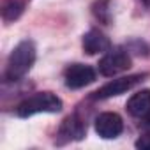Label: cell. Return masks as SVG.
<instances>
[{"label":"cell","mask_w":150,"mask_h":150,"mask_svg":"<svg viewBox=\"0 0 150 150\" xmlns=\"http://www.w3.org/2000/svg\"><path fill=\"white\" fill-rule=\"evenodd\" d=\"M35 62V44L32 41H21L11 53L7 60V69H6V78L9 81H16L23 78L25 74L32 69Z\"/></svg>","instance_id":"obj_1"},{"label":"cell","mask_w":150,"mask_h":150,"mask_svg":"<svg viewBox=\"0 0 150 150\" xmlns=\"http://www.w3.org/2000/svg\"><path fill=\"white\" fill-rule=\"evenodd\" d=\"M60 110H62V101L55 94L39 92V94H34V96L27 97L25 101H21L16 108V113L21 118H28L37 113H58Z\"/></svg>","instance_id":"obj_2"},{"label":"cell","mask_w":150,"mask_h":150,"mask_svg":"<svg viewBox=\"0 0 150 150\" xmlns=\"http://www.w3.org/2000/svg\"><path fill=\"white\" fill-rule=\"evenodd\" d=\"M131 67V57L124 48H110L99 60V72L103 76H117Z\"/></svg>","instance_id":"obj_3"},{"label":"cell","mask_w":150,"mask_h":150,"mask_svg":"<svg viewBox=\"0 0 150 150\" xmlns=\"http://www.w3.org/2000/svg\"><path fill=\"white\" fill-rule=\"evenodd\" d=\"M143 78H146V74H132V76H124L118 80H113L110 83H106L104 87H101L97 92H94V99H110L120 94H125L127 90L134 88L139 81H143Z\"/></svg>","instance_id":"obj_4"},{"label":"cell","mask_w":150,"mask_h":150,"mask_svg":"<svg viewBox=\"0 0 150 150\" xmlns=\"http://www.w3.org/2000/svg\"><path fill=\"white\" fill-rule=\"evenodd\" d=\"M64 80H65L67 88L78 90V88H83V87L96 81V71L85 64H72L65 69Z\"/></svg>","instance_id":"obj_5"},{"label":"cell","mask_w":150,"mask_h":150,"mask_svg":"<svg viewBox=\"0 0 150 150\" xmlns=\"http://www.w3.org/2000/svg\"><path fill=\"white\" fill-rule=\"evenodd\" d=\"M87 134V124L78 117V115H71L67 117L60 129H58V145H64V143H69V141H80L83 139Z\"/></svg>","instance_id":"obj_6"},{"label":"cell","mask_w":150,"mask_h":150,"mask_svg":"<svg viewBox=\"0 0 150 150\" xmlns=\"http://www.w3.org/2000/svg\"><path fill=\"white\" fill-rule=\"evenodd\" d=\"M124 131V120L117 113H101L96 118V132L104 139H113Z\"/></svg>","instance_id":"obj_7"},{"label":"cell","mask_w":150,"mask_h":150,"mask_svg":"<svg viewBox=\"0 0 150 150\" xmlns=\"http://www.w3.org/2000/svg\"><path fill=\"white\" fill-rule=\"evenodd\" d=\"M111 48V42L110 39L99 32V30H88L85 35H83V50L88 53V55H97V53H104Z\"/></svg>","instance_id":"obj_8"},{"label":"cell","mask_w":150,"mask_h":150,"mask_svg":"<svg viewBox=\"0 0 150 150\" xmlns=\"http://www.w3.org/2000/svg\"><path fill=\"white\" fill-rule=\"evenodd\" d=\"M127 111L132 117H145L150 111V90H141L127 101Z\"/></svg>","instance_id":"obj_9"},{"label":"cell","mask_w":150,"mask_h":150,"mask_svg":"<svg viewBox=\"0 0 150 150\" xmlns=\"http://www.w3.org/2000/svg\"><path fill=\"white\" fill-rule=\"evenodd\" d=\"M25 6H27V0H6L4 6H2V18L4 21H14L18 20L23 11H25Z\"/></svg>","instance_id":"obj_10"},{"label":"cell","mask_w":150,"mask_h":150,"mask_svg":"<svg viewBox=\"0 0 150 150\" xmlns=\"http://www.w3.org/2000/svg\"><path fill=\"white\" fill-rule=\"evenodd\" d=\"M136 146H138V148H150V134L141 136V138L136 141Z\"/></svg>","instance_id":"obj_11"},{"label":"cell","mask_w":150,"mask_h":150,"mask_svg":"<svg viewBox=\"0 0 150 150\" xmlns=\"http://www.w3.org/2000/svg\"><path fill=\"white\" fill-rule=\"evenodd\" d=\"M145 122H146V125H150V111L145 115Z\"/></svg>","instance_id":"obj_12"},{"label":"cell","mask_w":150,"mask_h":150,"mask_svg":"<svg viewBox=\"0 0 150 150\" xmlns=\"http://www.w3.org/2000/svg\"><path fill=\"white\" fill-rule=\"evenodd\" d=\"M143 2H145V4H148V6H150V0H143Z\"/></svg>","instance_id":"obj_13"}]
</instances>
